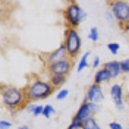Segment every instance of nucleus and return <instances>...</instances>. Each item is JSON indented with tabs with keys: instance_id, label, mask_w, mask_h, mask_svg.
Listing matches in <instances>:
<instances>
[{
	"instance_id": "c85d7f7f",
	"label": "nucleus",
	"mask_w": 129,
	"mask_h": 129,
	"mask_svg": "<svg viewBox=\"0 0 129 129\" xmlns=\"http://www.w3.org/2000/svg\"><path fill=\"white\" fill-rule=\"evenodd\" d=\"M127 129H129V128H127Z\"/></svg>"
},
{
	"instance_id": "412c9836",
	"label": "nucleus",
	"mask_w": 129,
	"mask_h": 129,
	"mask_svg": "<svg viewBox=\"0 0 129 129\" xmlns=\"http://www.w3.org/2000/svg\"><path fill=\"white\" fill-rule=\"evenodd\" d=\"M120 69L124 72H129V59H125L120 63Z\"/></svg>"
},
{
	"instance_id": "f257e3e1",
	"label": "nucleus",
	"mask_w": 129,
	"mask_h": 129,
	"mask_svg": "<svg viewBox=\"0 0 129 129\" xmlns=\"http://www.w3.org/2000/svg\"><path fill=\"white\" fill-rule=\"evenodd\" d=\"M53 92V86L42 81H36L29 86L26 93L27 98L29 100H39L47 98Z\"/></svg>"
},
{
	"instance_id": "20e7f679",
	"label": "nucleus",
	"mask_w": 129,
	"mask_h": 129,
	"mask_svg": "<svg viewBox=\"0 0 129 129\" xmlns=\"http://www.w3.org/2000/svg\"><path fill=\"white\" fill-rule=\"evenodd\" d=\"M112 13L120 22L129 20V5L125 1H116L112 5Z\"/></svg>"
},
{
	"instance_id": "9b49d317",
	"label": "nucleus",
	"mask_w": 129,
	"mask_h": 129,
	"mask_svg": "<svg viewBox=\"0 0 129 129\" xmlns=\"http://www.w3.org/2000/svg\"><path fill=\"white\" fill-rule=\"evenodd\" d=\"M104 68L109 72L111 78H116L120 73V71H121V69H120V64L117 61L108 62L107 64H105Z\"/></svg>"
},
{
	"instance_id": "dca6fc26",
	"label": "nucleus",
	"mask_w": 129,
	"mask_h": 129,
	"mask_svg": "<svg viewBox=\"0 0 129 129\" xmlns=\"http://www.w3.org/2000/svg\"><path fill=\"white\" fill-rule=\"evenodd\" d=\"M56 113L54 108L53 107L52 105L50 104H47L44 106V109H43V113H42V115L44 116L45 118L47 119H49L51 117L52 114H54Z\"/></svg>"
},
{
	"instance_id": "b1692460",
	"label": "nucleus",
	"mask_w": 129,
	"mask_h": 129,
	"mask_svg": "<svg viewBox=\"0 0 129 129\" xmlns=\"http://www.w3.org/2000/svg\"><path fill=\"white\" fill-rule=\"evenodd\" d=\"M109 128L110 129H123L122 126L118 122H111L109 123Z\"/></svg>"
},
{
	"instance_id": "2eb2a0df",
	"label": "nucleus",
	"mask_w": 129,
	"mask_h": 129,
	"mask_svg": "<svg viewBox=\"0 0 129 129\" xmlns=\"http://www.w3.org/2000/svg\"><path fill=\"white\" fill-rule=\"evenodd\" d=\"M66 76H62V75H53L51 78V82L52 84L54 87L60 86L66 82Z\"/></svg>"
},
{
	"instance_id": "bb28decb",
	"label": "nucleus",
	"mask_w": 129,
	"mask_h": 129,
	"mask_svg": "<svg viewBox=\"0 0 129 129\" xmlns=\"http://www.w3.org/2000/svg\"><path fill=\"white\" fill-rule=\"evenodd\" d=\"M35 108H36V105L35 104H30V105H28V107L27 108V109H28V111L29 112V113H34Z\"/></svg>"
},
{
	"instance_id": "6ab92c4d",
	"label": "nucleus",
	"mask_w": 129,
	"mask_h": 129,
	"mask_svg": "<svg viewBox=\"0 0 129 129\" xmlns=\"http://www.w3.org/2000/svg\"><path fill=\"white\" fill-rule=\"evenodd\" d=\"M83 126H84V122L75 119L73 117L72 123L69 125V126L67 127V129H79V128H83Z\"/></svg>"
},
{
	"instance_id": "7ed1b4c3",
	"label": "nucleus",
	"mask_w": 129,
	"mask_h": 129,
	"mask_svg": "<svg viewBox=\"0 0 129 129\" xmlns=\"http://www.w3.org/2000/svg\"><path fill=\"white\" fill-rule=\"evenodd\" d=\"M67 54L71 57H75L78 53L81 47V38L78 31L74 28L68 29L64 41Z\"/></svg>"
},
{
	"instance_id": "ddd939ff",
	"label": "nucleus",
	"mask_w": 129,
	"mask_h": 129,
	"mask_svg": "<svg viewBox=\"0 0 129 129\" xmlns=\"http://www.w3.org/2000/svg\"><path fill=\"white\" fill-rule=\"evenodd\" d=\"M90 55V53L89 52H86V53H84V55L82 56L81 58L79 63H78V68H77V71L78 72H81L84 68H86L88 66V59H89V57Z\"/></svg>"
},
{
	"instance_id": "6e6552de",
	"label": "nucleus",
	"mask_w": 129,
	"mask_h": 129,
	"mask_svg": "<svg viewBox=\"0 0 129 129\" xmlns=\"http://www.w3.org/2000/svg\"><path fill=\"white\" fill-rule=\"evenodd\" d=\"M122 87L118 84H114L110 88V95H111L113 102L118 109H122L124 107L123 98H122Z\"/></svg>"
},
{
	"instance_id": "f8f14e48",
	"label": "nucleus",
	"mask_w": 129,
	"mask_h": 129,
	"mask_svg": "<svg viewBox=\"0 0 129 129\" xmlns=\"http://www.w3.org/2000/svg\"><path fill=\"white\" fill-rule=\"evenodd\" d=\"M111 78L109 72L105 68L97 71V72L95 75V84H100L103 82H107Z\"/></svg>"
},
{
	"instance_id": "39448f33",
	"label": "nucleus",
	"mask_w": 129,
	"mask_h": 129,
	"mask_svg": "<svg viewBox=\"0 0 129 129\" xmlns=\"http://www.w3.org/2000/svg\"><path fill=\"white\" fill-rule=\"evenodd\" d=\"M82 10L77 4H72L66 9V19L72 27H78L81 22Z\"/></svg>"
},
{
	"instance_id": "9d476101",
	"label": "nucleus",
	"mask_w": 129,
	"mask_h": 129,
	"mask_svg": "<svg viewBox=\"0 0 129 129\" xmlns=\"http://www.w3.org/2000/svg\"><path fill=\"white\" fill-rule=\"evenodd\" d=\"M67 53L66 48L64 45H61L58 49H56L54 52L51 53V55L48 57V61L51 63H55V62L63 60L64 56Z\"/></svg>"
},
{
	"instance_id": "4be33fe9",
	"label": "nucleus",
	"mask_w": 129,
	"mask_h": 129,
	"mask_svg": "<svg viewBox=\"0 0 129 129\" xmlns=\"http://www.w3.org/2000/svg\"><path fill=\"white\" fill-rule=\"evenodd\" d=\"M43 109H44V107H43V106H41V105H36V108H35L34 113H33L34 116L37 117V116H39L40 114H42Z\"/></svg>"
},
{
	"instance_id": "cd10ccee",
	"label": "nucleus",
	"mask_w": 129,
	"mask_h": 129,
	"mask_svg": "<svg viewBox=\"0 0 129 129\" xmlns=\"http://www.w3.org/2000/svg\"><path fill=\"white\" fill-rule=\"evenodd\" d=\"M17 129H29L28 126H26V125H24V126H18Z\"/></svg>"
},
{
	"instance_id": "423d86ee",
	"label": "nucleus",
	"mask_w": 129,
	"mask_h": 129,
	"mask_svg": "<svg viewBox=\"0 0 129 129\" xmlns=\"http://www.w3.org/2000/svg\"><path fill=\"white\" fill-rule=\"evenodd\" d=\"M71 64L67 59H63L60 61L52 63L49 66V71L53 75H62L66 76L69 72Z\"/></svg>"
},
{
	"instance_id": "aec40b11",
	"label": "nucleus",
	"mask_w": 129,
	"mask_h": 129,
	"mask_svg": "<svg viewBox=\"0 0 129 129\" xmlns=\"http://www.w3.org/2000/svg\"><path fill=\"white\" fill-rule=\"evenodd\" d=\"M68 94H69V90H68L67 89H63L58 92V94L56 95V98L61 101V100H64V98H66Z\"/></svg>"
},
{
	"instance_id": "a211bd4d",
	"label": "nucleus",
	"mask_w": 129,
	"mask_h": 129,
	"mask_svg": "<svg viewBox=\"0 0 129 129\" xmlns=\"http://www.w3.org/2000/svg\"><path fill=\"white\" fill-rule=\"evenodd\" d=\"M108 48L110 52H111L112 54L114 55H116L118 53V51L120 50V46L119 43L117 42H111V43H109V44L107 45Z\"/></svg>"
},
{
	"instance_id": "a878e982",
	"label": "nucleus",
	"mask_w": 129,
	"mask_h": 129,
	"mask_svg": "<svg viewBox=\"0 0 129 129\" xmlns=\"http://www.w3.org/2000/svg\"><path fill=\"white\" fill-rule=\"evenodd\" d=\"M100 63H101V61H100V58L98 57V56L95 57L94 60H93V67L97 68L100 66Z\"/></svg>"
},
{
	"instance_id": "0eeeda50",
	"label": "nucleus",
	"mask_w": 129,
	"mask_h": 129,
	"mask_svg": "<svg viewBox=\"0 0 129 129\" xmlns=\"http://www.w3.org/2000/svg\"><path fill=\"white\" fill-rule=\"evenodd\" d=\"M103 98H104V95L100 84H94L89 86L87 90V99L89 100V103H99Z\"/></svg>"
},
{
	"instance_id": "1a4fd4ad",
	"label": "nucleus",
	"mask_w": 129,
	"mask_h": 129,
	"mask_svg": "<svg viewBox=\"0 0 129 129\" xmlns=\"http://www.w3.org/2000/svg\"><path fill=\"white\" fill-rule=\"evenodd\" d=\"M91 113H93V111L90 108L89 103V102L88 103H84L80 106L79 109L78 110V112H77L76 115L74 116V118L82 122H84L86 120L90 118Z\"/></svg>"
},
{
	"instance_id": "5701e85b",
	"label": "nucleus",
	"mask_w": 129,
	"mask_h": 129,
	"mask_svg": "<svg viewBox=\"0 0 129 129\" xmlns=\"http://www.w3.org/2000/svg\"><path fill=\"white\" fill-rule=\"evenodd\" d=\"M12 124L10 122L7 121V120H2L0 121V129H10L11 127Z\"/></svg>"
},
{
	"instance_id": "f3484780",
	"label": "nucleus",
	"mask_w": 129,
	"mask_h": 129,
	"mask_svg": "<svg viewBox=\"0 0 129 129\" xmlns=\"http://www.w3.org/2000/svg\"><path fill=\"white\" fill-rule=\"evenodd\" d=\"M88 38L93 42H96L99 39V34H98V29L96 27H92L89 30V33L88 35Z\"/></svg>"
},
{
	"instance_id": "4468645a",
	"label": "nucleus",
	"mask_w": 129,
	"mask_h": 129,
	"mask_svg": "<svg viewBox=\"0 0 129 129\" xmlns=\"http://www.w3.org/2000/svg\"><path fill=\"white\" fill-rule=\"evenodd\" d=\"M83 129H101L94 118L90 117L84 122Z\"/></svg>"
},
{
	"instance_id": "393cba45",
	"label": "nucleus",
	"mask_w": 129,
	"mask_h": 129,
	"mask_svg": "<svg viewBox=\"0 0 129 129\" xmlns=\"http://www.w3.org/2000/svg\"><path fill=\"white\" fill-rule=\"evenodd\" d=\"M114 16L112 12L107 11L105 13V18H106V20L109 21V22H112V21L114 20Z\"/></svg>"
},
{
	"instance_id": "f03ea898",
	"label": "nucleus",
	"mask_w": 129,
	"mask_h": 129,
	"mask_svg": "<svg viewBox=\"0 0 129 129\" xmlns=\"http://www.w3.org/2000/svg\"><path fill=\"white\" fill-rule=\"evenodd\" d=\"M2 98L5 105L10 108H16L19 107L23 102V94L20 89L8 86L4 89Z\"/></svg>"
}]
</instances>
